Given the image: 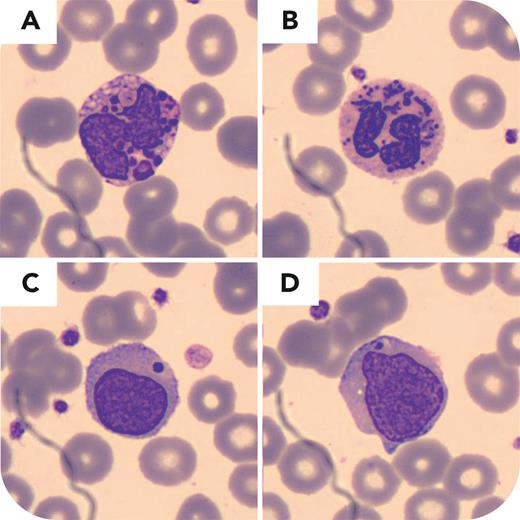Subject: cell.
<instances>
[{"mask_svg": "<svg viewBox=\"0 0 520 520\" xmlns=\"http://www.w3.org/2000/svg\"><path fill=\"white\" fill-rule=\"evenodd\" d=\"M197 455L187 441L159 437L149 441L139 455V467L146 479L160 486H177L191 478Z\"/></svg>", "mask_w": 520, "mask_h": 520, "instance_id": "obj_15", "label": "cell"}, {"mask_svg": "<svg viewBox=\"0 0 520 520\" xmlns=\"http://www.w3.org/2000/svg\"><path fill=\"white\" fill-rule=\"evenodd\" d=\"M460 505L447 490L427 488L414 493L405 503L404 518L407 520H456Z\"/></svg>", "mask_w": 520, "mask_h": 520, "instance_id": "obj_41", "label": "cell"}, {"mask_svg": "<svg viewBox=\"0 0 520 520\" xmlns=\"http://www.w3.org/2000/svg\"><path fill=\"white\" fill-rule=\"evenodd\" d=\"M407 306L406 292L398 281L375 277L364 287L341 296L334 305L332 317L355 348L401 320Z\"/></svg>", "mask_w": 520, "mask_h": 520, "instance_id": "obj_5", "label": "cell"}, {"mask_svg": "<svg viewBox=\"0 0 520 520\" xmlns=\"http://www.w3.org/2000/svg\"><path fill=\"white\" fill-rule=\"evenodd\" d=\"M17 131L26 143L38 148L72 140L79 128V113L62 97H33L18 110Z\"/></svg>", "mask_w": 520, "mask_h": 520, "instance_id": "obj_9", "label": "cell"}, {"mask_svg": "<svg viewBox=\"0 0 520 520\" xmlns=\"http://www.w3.org/2000/svg\"><path fill=\"white\" fill-rule=\"evenodd\" d=\"M214 294L221 308L234 315L256 309L258 303L257 263H216Z\"/></svg>", "mask_w": 520, "mask_h": 520, "instance_id": "obj_23", "label": "cell"}, {"mask_svg": "<svg viewBox=\"0 0 520 520\" xmlns=\"http://www.w3.org/2000/svg\"><path fill=\"white\" fill-rule=\"evenodd\" d=\"M494 234L495 220L480 210L455 208L446 221L447 245L461 256H474L485 251L492 244Z\"/></svg>", "mask_w": 520, "mask_h": 520, "instance_id": "obj_27", "label": "cell"}, {"mask_svg": "<svg viewBox=\"0 0 520 520\" xmlns=\"http://www.w3.org/2000/svg\"><path fill=\"white\" fill-rule=\"evenodd\" d=\"M284 361L308 368L327 378L339 377L353 348L341 335L333 318L322 323L301 320L288 326L278 343Z\"/></svg>", "mask_w": 520, "mask_h": 520, "instance_id": "obj_8", "label": "cell"}, {"mask_svg": "<svg viewBox=\"0 0 520 520\" xmlns=\"http://www.w3.org/2000/svg\"><path fill=\"white\" fill-rule=\"evenodd\" d=\"M450 461L451 455L441 442L418 438L397 449L392 466L409 485L428 488L442 481Z\"/></svg>", "mask_w": 520, "mask_h": 520, "instance_id": "obj_20", "label": "cell"}, {"mask_svg": "<svg viewBox=\"0 0 520 520\" xmlns=\"http://www.w3.org/2000/svg\"><path fill=\"white\" fill-rule=\"evenodd\" d=\"M257 223L256 209L232 196L218 199L207 210L203 226L207 235L222 245H232L249 235Z\"/></svg>", "mask_w": 520, "mask_h": 520, "instance_id": "obj_28", "label": "cell"}, {"mask_svg": "<svg viewBox=\"0 0 520 520\" xmlns=\"http://www.w3.org/2000/svg\"><path fill=\"white\" fill-rule=\"evenodd\" d=\"M357 504L352 506H347L343 510L339 511L336 514L335 518H344V519H355V518H380L379 515L372 509L367 506H358Z\"/></svg>", "mask_w": 520, "mask_h": 520, "instance_id": "obj_62", "label": "cell"}, {"mask_svg": "<svg viewBox=\"0 0 520 520\" xmlns=\"http://www.w3.org/2000/svg\"><path fill=\"white\" fill-rule=\"evenodd\" d=\"M453 206L483 211L494 220L498 219L503 212L492 194L489 180L483 178L463 183L454 194Z\"/></svg>", "mask_w": 520, "mask_h": 520, "instance_id": "obj_47", "label": "cell"}, {"mask_svg": "<svg viewBox=\"0 0 520 520\" xmlns=\"http://www.w3.org/2000/svg\"><path fill=\"white\" fill-rule=\"evenodd\" d=\"M339 392L358 429L377 436L390 455L428 434L448 401L438 358L389 335L363 343L350 355Z\"/></svg>", "mask_w": 520, "mask_h": 520, "instance_id": "obj_1", "label": "cell"}, {"mask_svg": "<svg viewBox=\"0 0 520 520\" xmlns=\"http://www.w3.org/2000/svg\"><path fill=\"white\" fill-rule=\"evenodd\" d=\"M126 238L137 255L171 257L180 241V224L172 215L153 221L130 218Z\"/></svg>", "mask_w": 520, "mask_h": 520, "instance_id": "obj_37", "label": "cell"}, {"mask_svg": "<svg viewBox=\"0 0 520 520\" xmlns=\"http://www.w3.org/2000/svg\"><path fill=\"white\" fill-rule=\"evenodd\" d=\"M59 24L79 42H97L113 28L114 12L108 1L70 0L61 10Z\"/></svg>", "mask_w": 520, "mask_h": 520, "instance_id": "obj_31", "label": "cell"}, {"mask_svg": "<svg viewBox=\"0 0 520 520\" xmlns=\"http://www.w3.org/2000/svg\"><path fill=\"white\" fill-rule=\"evenodd\" d=\"M258 419L250 413H235L218 422L213 440L217 450L235 463L258 458Z\"/></svg>", "mask_w": 520, "mask_h": 520, "instance_id": "obj_32", "label": "cell"}, {"mask_svg": "<svg viewBox=\"0 0 520 520\" xmlns=\"http://www.w3.org/2000/svg\"><path fill=\"white\" fill-rule=\"evenodd\" d=\"M465 385L472 400L487 412H507L519 400V371L496 352L481 354L470 362Z\"/></svg>", "mask_w": 520, "mask_h": 520, "instance_id": "obj_10", "label": "cell"}, {"mask_svg": "<svg viewBox=\"0 0 520 520\" xmlns=\"http://www.w3.org/2000/svg\"><path fill=\"white\" fill-rule=\"evenodd\" d=\"M258 467L257 464H244L236 467L229 478V490L242 505L249 508L258 506Z\"/></svg>", "mask_w": 520, "mask_h": 520, "instance_id": "obj_51", "label": "cell"}, {"mask_svg": "<svg viewBox=\"0 0 520 520\" xmlns=\"http://www.w3.org/2000/svg\"><path fill=\"white\" fill-rule=\"evenodd\" d=\"M390 251L381 235L371 230H361L348 234L339 249L336 257H376L386 258Z\"/></svg>", "mask_w": 520, "mask_h": 520, "instance_id": "obj_48", "label": "cell"}, {"mask_svg": "<svg viewBox=\"0 0 520 520\" xmlns=\"http://www.w3.org/2000/svg\"><path fill=\"white\" fill-rule=\"evenodd\" d=\"M36 200L22 189H10L0 200V255L25 257L42 225Z\"/></svg>", "mask_w": 520, "mask_h": 520, "instance_id": "obj_14", "label": "cell"}, {"mask_svg": "<svg viewBox=\"0 0 520 520\" xmlns=\"http://www.w3.org/2000/svg\"><path fill=\"white\" fill-rule=\"evenodd\" d=\"M236 391L230 381L211 375L198 380L188 394L193 416L207 424L218 423L235 409Z\"/></svg>", "mask_w": 520, "mask_h": 520, "instance_id": "obj_36", "label": "cell"}, {"mask_svg": "<svg viewBox=\"0 0 520 520\" xmlns=\"http://www.w3.org/2000/svg\"><path fill=\"white\" fill-rule=\"evenodd\" d=\"M71 38L58 23L55 44H20L18 52L24 62L38 71L56 70L68 57Z\"/></svg>", "mask_w": 520, "mask_h": 520, "instance_id": "obj_44", "label": "cell"}, {"mask_svg": "<svg viewBox=\"0 0 520 520\" xmlns=\"http://www.w3.org/2000/svg\"><path fill=\"white\" fill-rule=\"evenodd\" d=\"M401 477L394 467L379 456L362 459L352 473L355 496L372 506L387 504L398 492Z\"/></svg>", "mask_w": 520, "mask_h": 520, "instance_id": "obj_33", "label": "cell"}, {"mask_svg": "<svg viewBox=\"0 0 520 520\" xmlns=\"http://www.w3.org/2000/svg\"><path fill=\"white\" fill-rule=\"evenodd\" d=\"M159 42L143 26L133 22L116 24L102 42L107 62L117 71L137 75L157 62Z\"/></svg>", "mask_w": 520, "mask_h": 520, "instance_id": "obj_16", "label": "cell"}, {"mask_svg": "<svg viewBox=\"0 0 520 520\" xmlns=\"http://www.w3.org/2000/svg\"><path fill=\"white\" fill-rule=\"evenodd\" d=\"M82 323L89 342L108 346L122 339H147L156 328L157 317L146 296L125 291L94 297L86 305Z\"/></svg>", "mask_w": 520, "mask_h": 520, "instance_id": "obj_6", "label": "cell"}, {"mask_svg": "<svg viewBox=\"0 0 520 520\" xmlns=\"http://www.w3.org/2000/svg\"><path fill=\"white\" fill-rule=\"evenodd\" d=\"M442 480L445 490L458 500L472 501L495 491L498 470L483 455L464 454L450 461Z\"/></svg>", "mask_w": 520, "mask_h": 520, "instance_id": "obj_26", "label": "cell"}, {"mask_svg": "<svg viewBox=\"0 0 520 520\" xmlns=\"http://www.w3.org/2000/svg\"><path fill=\"white\" fill-rule=\"evenodd\" d=\"M114 455L110 445L99 435H74L60 452L63 473L73 483L96 484L110 473Z\"/></svg>", "mask_w": 520, "mask_h": 520, "instance_id": "obj_18", "label": "cell"}, {"mask_svg": "<svg viewBox=\"0 0 520 520\" xmlns=\"http://www.w3.org/2000/svg\"><path fill=\"white\" fill-rule=\"evenodd\" d=\"M182 122L196 131H210L225 115L221 94L210 84L201 82L189 87L180 99Z\"/></svg>", "mask_w": 520, "mask_h": 520, "instance_id": "obj_38", "label": "cell"}, {"mask_svg": "<svg viewBox=\"0 0 520 520\" xmlns=\"http://www.w3.org/2000/svg\"><path fill=\"white\" fill-rule=\"evenodd\" d=\"M85 402L93 420L108 432L145 439L158 434L179 405L178 380L152 348L124 343L91 359Z\"/></svg>", "mask_w": 520, "mask_h": 520, "instance_id": "obj_4", "label": "cell"}, {"mask_svg": "<svg viewBox=\"0 0 520 520\" xmlns=\"http://www.w3.org/2000/svg\"><path fill=\"white\" fill-rule=\"evenodd\" d=\"M6 488L18 504L28 510L33 503L34 494L31 487L21 478L15 475L3 477Z\"/></svg>", "mask_w": 520, "mask_h": 520, "instance_id": "obj_60", "label": "cell"}, {"mask_svg": "<svg viewBox=\"0 0 520 520\" xmlns=\"http://www.w3.org/2000/svg\"><path fill=\"white\" fill-rule=\"evenodd\" d=\"M217 146L230 163L256 169L258 164V121L255 116H236L217 132Z\"/></svg>", "mask_w": 520, "mask_h": 520, "instance_id": "obj_35", "label": "cell"}, {"mask_svg": "<svg viewBox=\"0 0 520 520\" xmlns=\"http://www.w3.org/2000/svg\"><path fill=\"white\" fill-rule=\"evenodd\" d=\"M288 163L296 184L312 196L332 197L345 184L346 164L328 147H308Z\"/></svg>", "mask_w": 520, "mask_h": 520, "instance_id": "obj_17", "label": "cell"}, {"mask_svg": "<svg viewBox=\"0 0 520 520\" xmlns=\"http://www.w3.org/2000/svg\"><path fill=\"white\" fill-rule=\"evenodd\" d=\"M180 119L170 94L141 76L122 74L83 102L78 135L107 183L130 186L155 175L172 150Z\"/></svg>", "mask_w": 520, "mask_h": 520, "instance_id": "obj_3", "label": "cell"}, {"mask_svg": "<svg viewBox=\"0 0 520 520\" xmlns=\"http://www.w3.org/2000/svg\"><path fill=\"white\" fill-rule=\"evenodd\" d=\"M345 92L342 73L315 64L305 67L293 85L299 110L314 116L326 115L338 108Z\"/></svg>", "mask_w": 520, "mask_h": 520, "instance_id": "obj_22", "label": "cell"}, {"mask_svg": "<svg viewBox=\"0 0 520 520\" xmlns=\"http://www.w3.org/2000/svg\"><path fill=\"white\" fill-rule=\"evenodd\" d=\"M487 46L495 50L502 58L510 61L519 60V46L510 25L497 11H493L485 29Z\"/></svg>", "mask_w": 520, "mask_h": 520, "instance_id": "obj_49", "label": "cell"}, {"mask_svg": "<svg viewBox=\"0 0 520 520\" xmlns=\"http://www.w3.org/2000/svg\"><path fill=\"white\" fill-rule=\"evenodd\" d=\"M101 178L87 161L71 159L58 170L54 190L71 212L89 215L98 207L102 197Z\"/></svg>", "mask_w": 520, "mask_h": 520, "instance_id": "obj_25", "label": "cell"}, {"mask_svg": "<svg viewBox=\"0 0 520 520\" xmlns=\"http://www.w3.org/2000/svg\"><path fill=\"white\" fill-rule=\"evenodd\" d=\"M283 484L297 494L311 495L332 479L334 464L329 451L320 443L300 439L290 444L278 461Z\"/></svg>", "mask_w": 520, "mask_h": 520, "instance_id": "obj_13", "label": "cell"}, {"mask_svg": "<svg viewBox=\"0 0 520 520\" xmlns=\"http://www.w3.org/2000/svg\"><path fill=\"white\" fill-rule=\"evenodd\" d=\"M441 272L445 283L464 295H474L492 282V264L488 262L443 263Z\"/></svg>", "mask_w": 520, "mask_h": 520, "instance_id": "obj_43", "label": "cell"}, {"mask_svg": "<svg viewBox=\"0 0 520 520\" xmlns=\"http://www.w3.org/2000/svg\"><path fill=\"white\" fill-rule=\"evenodd\" d=\"M125 21L143 26L161 43L176 30L178 12L171 0H137L127 7Z\"/></svg>", "mask_w": 520, "mask_h": 520, "instance_id": "obj_40", "label": "cell"}, {"mask_svg": "<svg viewBox=\"0 0 520 520\" xmlns=\"http://www.w3.org/2000/svg\"><path fill=\"white\" fill-rule=\"evenodd\" d=\"M257 325L249 324L235 338L234 352L236 357L248 367L257 366Z\"/></svg>", "mask_w": 520, "mask_h": 520, "instance_id": "obj_57", "label": "cell"}, {"mask_svg": "<svg viewBox=\"0 0 520 520\" xmlns=\"http://www.w3.org/2000/svg\"><path fill=\"white\" fill-rule=\"evenodd\" d=\"M9 371L26 370L36 374L52 394H68L82 380L80 360L59 348L55 335L45 329H33L18 336L8 348Z\"/></svg>", "mask_w": 520, "mask_h": 520, "instance_id": "obj_7", "label": "cell"}, {"mask_svg": "<svg viewBox=\"0 0 520 520\" xmlns=\"http://www.w3.org/2000/svg\"><path fill=\"white\" fill-rule=\"evenodd\" d=\"M455 117L471 129L486 130L497 126L506 111V97L494 80L481 75L461 79L450 95Z\"/></svg>", "mask_w": 520, "mask_h": 520, "instance_id": "obj_12", "label": "cell"}, {"mask_svg": "<svg viewBox=\"0 0 520 520\" xmlns=\"http://www.w3.org/2000/svg\"><path fill=\"white\" fill-rule=\"evenodd\" d=\"M310 251V232L298 215L281 212L262 223L263 257L300 258Z\"/></svg>", "mask_w": 520, "mask_h": 520, "instance_id": "obj_30", "label": "cell"}, {"mask_svg": "<svg viewBox=\"0 0 520 520\" xmlns=\"http://www.w3.org/2000/svg\"><path fill=\"white\" fill-rule=\"evenodd\" d=\"M519 340L520 319L514 318L502 326L497 339L498 356L512 367H518L520 364Z\"/></svg>", "mask_w": 520, "mask_h": 520, "instance_id": "obj_52", "label": "cell"}, {"mask_svg": "<svg viewBox=\"0 0 520 520\" xmlns=\"http://www.w3.org/2000/svg\"><path fill=\"white\" fill-rule=\"evenodd\" d=\"M34 515L45 519L78 520L81 518L76 504L62 496L49 497L40 502Z\"/></svg>", "mask_w": 520, "mask_h": 520, "instance_id": "obj_55", "label": "cell"}, {"mask_svg": "<svg viewBox=\"0 0 520 520\" xmlns=\"http://www.w3.org/2000/svg\"><path fill=\"white\" fill-rule=\"evenodd\" d=\"M224 251L211 243L196 226L180 223V241L171 257H225Z\"/></svg>", "mask_w": 520, "mask_h": 520, "instance_id": "obj_50", "label": "cell"}, {"mask_svg": "<svg viewBox=\"0 0 520 520\" xmlns=\"http://www.w3.org/2000/svg\"><path fill=\"white\" fill-rule=\"evenodd\" d=\"M335 9L348 25L359 32L371 33L384 27L392 17L389 0H337Z\"/></svg>", "mask_w": 520, "mask_h": 520, "instance_id": "obj_42", "label": "cell"}, {"mask_svg": "<svg viewBox=\"0 0 520 520\" xmlns=\"http://www.w3.org/2000/svg\"><path fill=\"white\" fill-rule=\"evenodd\" d=\"M176 519H221L217 506L206 496L195 494L188 497L181 505Z\"/></svg>", "mask_w": 520, "mask_h": 520, "instance_id": "obj_54", "label": "cell"}, {"mask_svg": "<svg viewBox=\"0 0 520 520\" xmlns=\"http://www.w3.org/2000/svg\"><path fill=\"white\" fill-rule=\"evenodd\" d=\"M264 519H289L290 512L286 503L274 493L263 494Z\"/></svg>", "mask_w": 520, "mask_h": 520, "instance_id": "obj_61", "label": "cell"}, {"mask_svg": "<svg viewBox=\"0 0 520 520\" xmlns=\"http://www.w3.org/2000/svg\"><path fill=\"white\" fill-rule=\"evenodd\" d=\"M361 33L338 15L324 17L318 22V43L308 44L313 64L342 73L359 55Z\"/></svg>", "mask_w": 520, "mask_h": 520, "instance_id": "obj_21", "label": "cell"}, {"mask_svg": "<svg viewBox=\"0 0 520 520\" xmlns=\"http://www.w3.org/2000/svg\"><path fill=\"white\" fill-rule=\"evenodd\" d=\"M50 390L34 373L10 371L2 385V402L7 411L20 417L39 418L49 408Z\"/></svg>", "mask_w": 520, "mask_h": 520, "instance_id": "obj_34", "label": "cell"}, {"mask_svg": "<svg viewBox=\"0 0 520 520\" xmlns=\"http://www.w3.org/2000/svg\"><path fill=\"white\" fill-rule=\"evenodd\" d=\"M106 262H62L57 264V273L62 283L75 292H91L100 287L108 272Z\"/></svg>", "mask_w": 520, "mask_h": 520, "instance_id": "obj_46", "label": "cell"}, {"mask_svg": "<svg viewBox=\"0 0 520 520\" xmlns=\"http://www.w3.org/2000/svg\"><path fill=\"white\" fill-rule=\"evenodd\" d=\"M177 200L178 189L174 182L157 175L130 185L123 203L131 219L153 221L171 215Z\"/></svg>", "mask_w": 520, "mask_h": 520, "instance_id": "obj_29", "label": "cell"}, {"mask_svg": "<svg viewBox=\"0 0 520 520\" xmlns=\"http://www.w3.org/2000/svg\"><path fill=\"white\" fill-rule=\"evenodd\" d=\"M41 243L49 257H97L98 254L85 218L74 212L62 211L50 216Z\"/></svg>", "mask_w": 520, "mask_h": 520, "instance_id": "obj_24", "label": "cell"}, {"mask_svg": "<svg viewBox=\"0 0 520 520\" xmlns=\"http://www.w3.org/2000/svg\"><path fill=\"white\" fill-rule=\"evenodd\" d=\"M503 502L502 499L493 497V498H487L483 501H480L476 506L472 514V518L479 517L483 514H485V509L489 508V510L495 509L498 505H500Z\"/></svg>", "mask_w": 520, "mask_h": 520, "instance_id": "obj_63", "label": "cell"}, {"mask_svg": "<svg viewBox=\"0 0 520 520\" xmlns=\"http://www.w3.org/2000/svg\"><path fill=\"white\" fill-rule=\"evenodd\" d=\"M492 279L497 287L510 296H519V263H495Z\"/></svg>", "mask_w": 520, "mask_h": 520, "instance_id": "obj_58", "label": "cell"}, {"mask_svg": "<svg viewBox=\"0 0 520 520\" xmlns=\"http://www.w3.org/2000/svg\"><path fill=\"white\" fill-rule=\"evenodd\" d=\"M491 7L476 2L463 1L455 9L450 19V33L461 49L478 51L487 47L485 29L493 13Z\"/></svg>", "mask_w": 520, "mask_h": 520, "instance_id": "obj_39", "label": "cell"}, {"mask_svg": "<svg viewBox=\"0 0 520 520\" xmlns=\"http://www.w3.org/2000/svg\"><path fill=\"white\" fill-rule=\"evenodd\" d=\"M454 192V183L446 174L438 170L428 172L406 185L402 196L404 211L417 223H439L453 207Z\"/></svg>", "mask_w": 520, "mask_h": 520, "instance_id": "obj_19", "label": "cell"}, {"mask_svg": "<svg viewBox=\"0 0 520 520\" xmlns=\"http://www.w3.org/2000/svg\"><path fill=\"white\" fill-rule=\"evenodd\" d=\"M97 257H135L137 254L123 239L114 236H105L95 239Z\"/></svg>", "mask_w": 520, "mask_h": 520, "instance_id": "obj_59", "label": "cell"}, {"mask_svg": "<svg viewBox=\"0 0 520 520\" xmlns=\"http://www.w3.org/2000/svg\"><path fill=\"white\" fill-rule=\"evenodd\" d=\"M520 158L512 156L501 163L491 174L492 194L502 209L519 211Z\"/></svg>", "mask_w": 520, "mask_h": 520, "instance_id": "obj_45", "label": "cell"}, {"mask_svg": "<svg viewBox=\"0 0 520 520\" xmlns=\"http://www.w3.org/2000/svg\"><path fill=\"white\" fill-rule=\"evenodd\" d=\"M345 156L387 180L416 175L437 160L445 124L436 99L418 84L376 79L351 92L339 112Z\"/></svg>", "mask_w": 520, "mask_h": 520, "instance_id": "obj_2", "label": "cell"}, {"mask_svg": "<svg viewBox=\"0 0 520 520\" xmlns=\"http://www.w3.org/2000/svg\"><path fill=\"white\" fill-rule=\"evenodd\" d=\"M263 366V395L267 397L276 392L280 387L286 368L275 351L270 347H264L263 349Z\"/></svg>", "mask_w": 520, "mask_h": 520, "instance_id": "obj_56", "label": "cell"}, {"mask_svg": "<svg viewBox=\"0 0 520 520\" xmlns=\"http://www.w3.org/2000/svg\"><path fill=\"white\" fill-rule=\"evenodd\" d=\"M186 48L194 67L204 76H217L228 70L238 50L234 29L216 14L204 15L192 23Z\"/></svg>", "mask_w": 520, "mask_h": 520, "instance_id": "obj_11", "label": "cell"}, {"mask_svg": "<svg viewBox=\"0 0 520 520\" xmlns=\"http://www.w3.org/2000/svg\"><path fill=\"white\" fill-rule=\"evenodd\" d=\"M262 459L264 466H272L279 461L286 448V438L281 428L270 417L264 416Z\"/></svg>", "mask_w": 520, "mask_h": 520, "instance_id": "obj_53", "label": "cell"}]
</instances>
